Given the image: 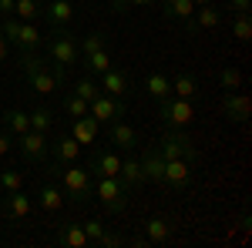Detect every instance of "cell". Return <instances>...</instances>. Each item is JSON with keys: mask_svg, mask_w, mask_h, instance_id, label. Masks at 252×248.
Segmentation results:
<instances>
[{"mask_svg": "<svg viewBox=\"0 0 252 248\" xmlns=\"http://www.w3.org/2000/svg\"><path fill=\"white\" fill-rule=\"evenodd\" d=\"M20 67H24V77H27V84H31L34 94L47 97L67 84V67H61L54 60H44L37 51L34 54H20Z\"/></svg>", "mask_w": 252, "mask_h": 248, "instance_id": "cell-1", "label": "cell"}, {"mask_svg": "<svg viewBox=\"0 0 252 248\" xmlns=\"http://www.w3.org/2000/svg\"><path fill=\"white\" fill-rule=\"evenodd\" d=\"M47 174L61 181V191L64 198H71V205H88L94 198V181H91V171L84 165H47Z\"/></svg>", "mask_w": 252, "mask_h": 248, "instance_id": "cell-2", "label": "cell"}, {"mask_svg": "<svg viewBox=\"0 0 252 248\" xmlns=\"http://www.w3.org/2000/svg\"><path fill=\"white\" fill-rule=\"evenodd\" d=\"M155 148L161 151V158H182L189 165H198V158H202L198 148H195V141L185 134V128H168Z\"/></svg>", "mask_w": 252, "mask_h": 248, "instance_id": "cell-3", "label": "cell"}, {"mask_svg": "<svg viewBox=\"0 0 252 248\" xmlns=\"http://www.w3.org/2000/svg\"><path fill=\"white\" fill-rule=\"evenodd\" d=\"M128 194H131V191L125 188L118 178L97 174V181H94V198H97V201H101L108 211H111V215H125V208H128Z\"/></svg>", "mask_w": 252, "mask_h": 248, "instance_id": "cell-4", "label": "cell"}, {"mask_svg": "<svg viewBox=\"0 0 252 248\" xmlns=\"http://www.w3.org/2000/svg\"><path fill=\"white\" fill-rule=\"evenodd\" d=\"M47 54H51V60L61 64V67H71V64L81 60L78 40H74V34H71L67 27H58V30L51 34V40H47Z\"/></svg>", "mask_w": 252, "mask_h": 248, "instance_id": "cell-5", "label": "cell"}, {"mask_svg": "<svg viewBox=\"0 0 252 248\" xmlns=\"http://www.w3.org/2000/svg\"><path fill=\"white\" fill-rule=\"evenodd\" d=\"M158 117L165 121V128H189L195 121V104L172 94L165 101H158Z\"/></svg>", "mask_w": 252, "mask_h": 248, "instance_id": "cell-6", "label": "cell"}, {"mask_svg": "<svg viewBox=\"0 0 252 248\" xmlns=\"http://www.w3.org/2000/svg\"><path fill=\"white\" fill-rule=\"evenodd\" d=\"M14 148L20 151V158L27 161V165H40V161H47V154H51V141H47V134L44 131H24L20 138H14Z\"/></svg>", "mask_w": 252, "mask_h": 248, "instance_id": "cell-7", "label": "cell"}, {"mask_svg": "<svg viewBox=\"0 0 252 248\" xmlns=\"http://www.w3.org/2000/svg\"><path fill=\"white\" fill-rule=\"evenodd\" d=\"M125 104L128 101H118V97H111V94H101L88 104V114L94 117L97 124H111V121H125Z\"/></svg>", "mask_w": 252, "mask_h": 248, "instance_id": "cell-8", "label": "cell"}, {"mask_svg": "<svg viewBox=\"0 0 252 248\" xmlns=\"http://www.w3.org/2000/svg\"><path fill=\"white\" fill-rule=\"evenodd\" d=\"M195 178V165H189V161H182V158H165V178H161V185H168L172 191H189V185H192Z\"/></svg>", "mask_w": 252, "mask_h": 248, "instance_id": "cell-9", "label": "cell"}, {"mask_svg": "<svg viewBox=\"0 0 252 248\" xmlns=\"http://www.w3.org/2000/svg\"><path fill=\"white\" fill-rule=\"evenodd\" d=\"M222 17H225V14H222L215 3H202V7H195V14L185 20L182 27H185L189 37H195V34H202V30H215V27L222 24Z\"/></svg>", "mask_w": 252, "mask_h": 248, "instance_id": "cell-10", "label": "cell"}, {"mask_svg": "<svg viewBox=\"0 0 252 248\" xmlns=\"http://www.w3.org/2000/svg\"><path fill=\"white\" fill-rule=\"evenodd\" d=\"M88 171L94 174H108V178H118V171H121V154L111 151V148H97L88 154V165H84Z\"/></svg>", "mask_w": 252, "mask_h": 248, "instance_id": "cell-11", "label": "cell"}, {"mask_svg": "<svg viewBox=\"0 0 252 248\" xmlns=\"http://www.w3.org/2000/svg\"><path fill=\"white\" fill-rule=\"evenodd\" d=\"M0 211H3V218L20 221V218H27V215L34 211V198H31V194H24V188H20V191H3Z\"/></svg>", "mask_w": 252, "mask_h": 248, "instance_id": "cell-12", "label": "cell"}, {"mask_svg": "<svg viewBox=\"0 0 252 248\" xmlns=\"http://www.w3.org/2000/svg\"><path fill=\"white\" fill-rule=\"evenodd\" d=\"M222 114H225V121L246 124V121H249V114H252L249 97L242 94V91H225V94H222Z\"/></svg>", "mask_w": 252, "mask_h": 248, "instance_id": "cell-13", "label": "cell"}, {"mask_svg": "<svg viewBox=\"0 0 252 248\" xmlns=\"http://www.w3.org/2000/svg\"><path fill=\"white\" fill-rule=\"evenodd\" d=\"M101 91H104V94H111V97H118V101H128L131 91H135V84H131V77L125 74V71L111 67V71H104V74H101Z\"/></svg>", "mask_w": 252, "mask_h": 248, "instance_id": "cell-14", "label": "cell"}, {"mask_svg": "<svg viewBox=\"0 0 252 248\" xmlns=\"http://www.w3.org/2000/svg\"><path fill=\"white\" fill-rule=\"evenodd\" d=\"M14 44H17L20 54L40 51V47H44V34H40L37 20H20V30H17V37H14Z\"/></svg>", "mask_w": 252, "mask_h": 248, "instance_id": "cell-15", "label": "cell"}, {"mask_svg": "<svg viewBox=\"0 0 252 248\" xmlns=\"http://www.w3.org/2000/svg\"><path fill=\"white\" fill-rule=\"evenodd\" d=\"M141 174H145V181H152V185H161V178H165V158L158 151L155 144H148L145 151H141Z\"/></svg>", "mask_w": 252, "mask_h": 248, "instance_id": "cell-16", "label": "cell"}, {"mask_svg": "<svg viewBox=\"0 0 252 248\" xmlns=\"http://www.w3.org/2000/svg\"><path fill=\"white\" fill-rule=\"evenodd\" d=\"M44 17L51 20V27H67L74 20V3L71 0H44Z\"/></svg>", "mask_w": 252, "mask_h": 248, "instance_id": "cell-17", "label": "cell"}, {"mask_svg": "<svg viewBox=\"0 0 252 248\" xmlns=\"http://www.w3.org/2000/svg\"><path fill=\"white\" fill-rule=\"evenodd\" d=\"M108 141L115 144L118 151H131L138 144V131L131 124H125V121H111V124H108Z\"/></svg>", "mask_w": 252, "mask_h": 248, "instance_id": "cell-18", "label": "cell"}, {"mask_svg": "<svg viewBox=\"0 0 252 248\" xmlns=\"http://www.w3.org/2000/svg\"><path fill=\"white\" fill-rule=\"evenodd\" d=\"M118 181H121V185H125L128 191L145 188L148 181H145V174H141V161H138V158H121V171H118Z\"/></svg>", "mask_w": 252, "mask_h": 248, "instance_id": "cell-19", "label": "cell"}, {"mask_svg": "<svg viewBox=\"0 0 252 248\" xmlns=\"http://www.w3.org/2000/svg\"><path fill=\"white\" fill-rule=\"evenodd\" d=\"M97 128H101V124H97L94 117L84 114V117H74V121H71V131L67 134H71L78 144H97Z\"/></svg>", "mask_w": 252, "mask_h": 248, "instance_id": "cell-20", "label": "cell"}, {"mask_svg": "<svg viewBox=\"0 0 252 248\" xmlns=\"http://www.w3.org/2000/svg\"><path fill=\"white\" fill-rule=\"evenodd\" d=\"M51 154H54L58 165H74V161L81 158V144L71 138V134H61L58 141L51 144Z\"/></svg>", "mask_w": 252, "mask_h": 248, "instance_id": "cell-21", "label": "cell"}, {"mask_svg": "<svg viewBox=\"0 0 252 248\" xmlns=\"http://www.w3.org/2000/svg\"><path fill=\"white\" fill-rule=\"evenodd\" d=\"M145 238H148V245H168L172 242V221L161 218V215L148 218L145 221Z\"/></svg>", "mask_w": 252, "mask_h": 248, "instance_id": "cell-22", "label": "cell"}, {"mask_svg": "<svg viewBox=\"0 0 252 248\" xmlns=\"http://www.w3.org/2000/svg\"><path fill=\"white\" fill-rule=\"evenodd\" d=\"M37 205L47 215H54V211L64 208V191H61V185H54V181H44L37 188Z\"/></svg>", "mask_w": 252, "mask_h": 248, "instance_id": "cell-23", "label": "cell"}, {"mask_svg": "<svg viewBox=\"0 0 252 248\" xmlns=\"http://www.w3.org/2000/svg\"><path fill=\"white\" fill-rule=\"evenodd\" d=\"M0 124H3V131L10 134V138H20L24 131H31V114L20 111V108H10V111L0 114Z\"/></svg>", "mask_w": 252, "mask_h": 248, "instance_id": "cell-24", "label": "cell"}, {"mask_svg": "<svg viewBox=\"0 0 252 248\" xmlns=\"http://www.w3.org/2000/svg\"><path fill=\"white\" fill-rule=\"evenodd\" d=\"M58 245L64 248H91V242H88V235H84V228L81 225H58Z\"/></svg>", "mask_w": 252, "mask_h": 248, "instance_id": "cell-25", "label": "cell"}, {"mask_svg": "<svg viewBox=\"0 0 252 248\" xmlns=\"http://www.w3.org/2000/svg\"><path fill=\"white\" fill-rule=\"evenodd\" d=\"M145 94L155 97V101H165V97H172V81H168V74H161V71H152V74L145 77Z\"/></svg>", "mask_w": 252, "mask_h": 248, "instance_id": "cell-26", "label": "cell"}, {"mask_svg": "<svg viewBox=\"0 0 252 248\" xmlns=\"http://www.w3.org/2000/svg\"><path fill=\"white\" fill-rule=\"evenodd\" d=\"M158 3H161L165 20H178V24H185V20L195 14V3H192V0H158Z\"/></svg>", "mask_w": 252, "mask_h": 248, "instance_id": "cell-27", "label": "cell"}, {"mask_svg": "<svg viewBox=\"0 0 252 248\" xmlns=\"http://www.w3.org/2000/svg\"><path fill=\"white\" fill-rule=\"evenodd\" d=\"M81 67H84V74L101 77L104 71H111L115 64H111V54H108V51H94V54H84V57H81Z\"/></svg>", "mask_w": 252, "mask_h": 248, "instance_id": "cell-28", "label": "cell"}, {"mask_svg": "<svg viewBox=\"0 0 252 248\" xmlns=\"http://www.w3.org/2000/svg\"><path fill=\"white\" fill-rule=\"evenodd\" d=\"M168 81H172V94L175 97L192 101V97L198 94V77L195 74H175V77H168Z\"/></svg>", "mask_w": 252, "mask_h": 248, "instance_id": "cell-29", "label": "cell"}, {"mask_svg": "<svg viewBox=\"0 0 252 248\" xmlns=\"http://www.w3.org/2000/svg\"><path fill=\"white\" fill-rule=\"evenodd\" d=\"M78 51H81V57H84V54H94V51H108V34H104V30L84 34L81 44H78Z\"/></svg>", "mask_w": 252, "mask_h": 248, "instance_id": "cell-30", "label": "cell"}, {"mask_svg": "<svg viewBox=\"0 0 252 248\" xmlns=\"http://www.w3.org/2000/svg\"><path fill=\"white\" fill-rule=\"evenodd\" d=\"M14 17L17 20H40L44 17V0H17Z\"/></svg>", "mask_w": 252, "mask_h": 248, "instance_id": "cell-31", "label": "cell"}, {"mask_svg": "<svg viewBox=\"0 0 252 248\" xmlns=\"http://www.w3.org/2000/svg\"><path fill=\"white\" fill-rule=\"evenodd\" d=\"M71 91H74V94H78V97H84V101L91 104V101H94V97L101 94V84H97V81H94V77H91V74H84V77H81V81H78V84L71 87Z\"/></svg>", "mask_w": 252, "mask_h": 248, "instance_id": "cell-32", "label": "cell"}, {"mask_svg": "<svg viewBox=\"0 0 252 248\" xmlns=\"http://www.w3.org/2000/svg\"><path fill=\"white\" fill-rule=\"evenodd\" d=\"M219 87H222V91H239V87H242V71L232 67V64L222 67V71H219Z\"/></svg>", "mask_w": 252, "mask_h": 248, "instance_id": "cell-33", "label": "cell"}, {"mask_svg": "<svg viewBox=\"0 0 252 248\" xmlns=\"http://www.w3.org/2000/svg\"><path fill=\"white\" fill-rule=\"evenodd\" d=\"M31 128L47 134L51 128H54V111H47V108H34V111H31Z\"/></svg>", "mask_w": 252, "mask_h": 248, "instance_id": "cell-34", "label": "cell"}, {"mask_svg": "<svg viewBox=\"0 0 252 248\" xmlns=\"http://www.w3.org/2000/svg\"><path fill=\"white\" fill-rule=\"evenodd\" d=\"M232 37L242 40V44L252 37V17L249 14H232Z\"/></svg>", "mask_w": 252, "mask_h": 248, "instance_id": "cell-35", "label": "cell"}, {"mask_svg": "<svg viewBox=\"0 0 252 248\" xmlns=\"http://www.w3.org/2000/svg\"><path fill=\"white\" fill-rule=\"evenodd\" d=\"M24 188V174L17 168H3L0 171V191H20Z\"/></svg>", "mask_w": 252, "mask_h": 248, "instance_id": "cell-36", "label": "cell"}, {"mask_svg": "<svg viewBox=\"0 0 252 248\" xmlns=\"http://www.w3.org/2000/svg\"><path fill=\"white\" fill-rule=\"evenodd\" d=\"M64 111H67L71 117H84V114H88V101L71 91V94H64Z\"/></svg>", "mask_w": 252, "mask_h": 248, "instance_id": "cell-37", "label": "cell"}, {"mask_svg": "<svg viewBox=\"0 0 252 248\" xmlns=\"http://www.w3.org/2000/svg\"><path fill=\"white\" fill-rule=\"evenodd\" d=\"M158 0H111V10L115 14H128V10H135V7H155Z\"/></svg>", "mask_w": 252, "mask_h": 248, "instance_id": "cell-38", "label": "cell"}, {"mask_svg": "<svg viewBox=\"0 0 252 248\" xmlns=\"http://www.w3.org/2000/svg\"><path fill=\"white\" fill-rule=\"evenodd\" d=\"M81 228H84V235H88V242L97 245V238L104 235V221H101V218H91V221H84Z\"/></svg>", "mask_w": 252, "mask_h": 248, "instance_id": "cell-39", "label": "cell"}, {"mask_svg": "<svg viewBox=\"0 0 252 248\" xmlns=\"http://www.w3.org/2000/svg\"><path fill=\"white\" fill-rule=\"evenodd\" d=\"M125 245V235H118V231H108L104 228V235L97 238V248H121Z\"/></svg>", "mask_w": 252, "mask_h": 248, "instance_id": "cell-40", "label": "cell"}, {"mask_svg": "<svg viewBox=\"0 0 252 248\" xmlns=\"http://www.w3.org/2000/svg\"><path fill=\"white\" fill-rule=\"evenodd\" d=\"M252 0H225V10L229 14H249Z\"/></svg>", "mask_w": 252, "mask_h": 248, "instance_id": "cell-41", "label": "cell"}, {"mask_svg": "<svg viewBox=\"0 0 252 248\" xmlns=\"http://www.w3.org/2000/svg\"><path fill=\"white\" fill-rule=\"evenodd\" d=\"M10 148H14V138L0 128V158H3V154H10Z\"/></svg>", "mask_w": 252, "mask_h": 248, "instance_id": "cell-42", "label": "cell"}, {"mask_svg": "<svg viewBox=\"0 0 252 248\" xmlns=\"http://www.w3.org/2000/svg\"><path fill=\"white\" fill-rule=\"evenodd\" d=\"M14 7L17 0H0V17H14Z\"/></svg>", "mask_w": 252, "mask_h": 248, "instance_id": "cell-43", "label": "cell"}, {"mask_svg": "<svg viewBox=\"0 0 252 248\" xmlns=\"http://www.w3.org/2000/svg\"><path fill=\"white\" fill-rule=\"evenodd\" d=\"M7 57H10V40H7L3 34H0V64H3Z\"/></svg>", "mask_w": 252, "mask_h": 248, "instance_id": "cell-44", "label": "cell"}, {"mask_svg": "<svg viewBox=\"0 0 252 248\" xmlns=\"http://www.w3.org/2000/svg\"><path fill=\"white\" fill-rule=\"evenodd\" d=\"M125 245H131V248H145V245H148V238H145V235H135V238H125Z\"/></svg>", "mask_w": 252, "mask_h": 248, "instance_id": "cell-45", "label": "cell"}, {"mask_svg": "<svg viewBox=\"0 0 252 248\" xmlns=\"http://www.w3.org/2000/svg\"><path fill=\"white\" fill-rule=\"evenodd\" d=\"M239 228H242V231H249V228H252V218H249V211H242V218H239Z\"/></svg>", "mask_w": 252, "mask_h": 248, "instance_id": "cell-46", "label": "cell"}, {"mask_svg": "<svg viewBox=\"0 0 252 248\" xmlns=\"http://www.w3.org/2000/svg\"><path fill=\"white\" fill-rule=\"evenodd\" d=\"M195 7H202V3H215V0H192Z\"/></svg>", "mask_w": 252, "mask_h": 248, "instance_id": "cell-47", "label": "cell"}, {"mask_svg": "<svg viewBox=\"0 0 252 248\" xmlns=\"http://www.w3.org/2000/svg\"><path fill=\"white\" fill-rule=\"evenodd\" d=\"M71 3H78V0H71Z\"/></svg>", "mask_w": 252, "mask_h": 248, "instance_id": "cell-48", "label": "cell"}]
</instances>
